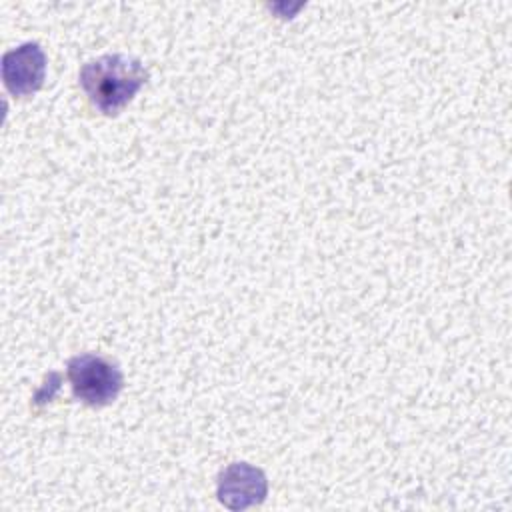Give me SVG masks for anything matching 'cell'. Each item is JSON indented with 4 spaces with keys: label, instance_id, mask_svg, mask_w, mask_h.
I'll return each instance as SVG.
<instances>
[{
    "label": "cell",
    "instance_id": "cell-1",
    "mask_svg": "<svg viewBox=\"0 0 512 512\" xmlns=\"http://www.w3.org/2000/svg\"><path fill=\"white\" fill-rule=\"evenodd\" d=\"M80 86L94 108L116 116L148 80L142 60L126 54H104L80 68Z\"/></svg>",
    "mask_w": 512,
    "mask_h": 512
},
{
    "label": "cell",
    "instance_id": "cell-2",
    "mask_svg": "<svg viewBox=\"0 0 512 512\" xmlns=\"http://www.w3.org/2000/svg\"><path fill=\"white\" fill-rule=\"evenodd\" d=\"M66 376L74 396L92 408L114 402L124 386L118 364L92 352L72 356L66 364Z\"/></svg>",
    "mask_w": 512,
    "mask_h": 512
},
{
    "label": "cell",
    "instance_id": "cell-3",
    "mask_svg": "<svg viewBox=\"0 0 512 512\" xmlns=\"http://www.w3.org/2000/svg\"><path fill=\"white\" fill-rule=\"evenodd\" d=\"M216 494L228 510H246L264 502L268 480L260 468L248 462H232L220 470Z\"/></svg>",
    "mask_w": 512,
    "mask_h": 512
},
{
    "label": "cell",
    "instance_id": "cell-4",
    "mask_svg": "<svg viewBox=\"0 0 512 512\" xmlns=\"http://www.w3.org/2000/svg\"><path fill=\"white\" fill-rule=\"evenodd\" d=\"M46 76V54L38 42H24L2 56V80L10 94L36 92Z\"/></svg>",
    "mask_w": 512,
    "mask_h": 512
}]
</instances>
